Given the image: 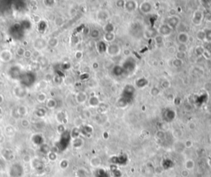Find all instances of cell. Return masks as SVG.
<instances>
[{"instance_id": "6da1fadb", "label": "cell", "mask_w": 211, "mask_h": 177, "mask_svg": "<svg viewBox=\"0 0 211 177\" xmlns=\"http://www.w3.org/2000/svg\"><path fill=\"white\" fill-rule=\"evenodd\" d=\"M19 80L21 81L23 86L30 87L34 84L35 80H36V75L32 72H27V73H25V74L21 75Z\"/></svg>"}, {"instance_id": "7a4b0ae2", "label": "cell", "mask_w": 211, "mask_h": 177, "mask_svg": "<svg viewBox=\"0 0 211 177\" xmlns=\"http://www.w3.org/2000/svg\"><path fill=\"white\" fill-rule=\"evenodd\" d=\"M23 174V167L21 164L15 163L12 165L9 169V175L11 177H21Z\"/></svg>"}, {"instance_id": "3957f363", "label": "cell", "mask_w": 211, "mask_h": 177, "mask_svg": "<svg viewBox=\"0 0 211 177\" xmlns=\"http://www.w3.org/2000/svg\"><path fill=\"white\" fill-rule=\"evenodd\" d=\"M10 33L13 36V38H15L17 40H20L23 37V28L20 24L17 23L10 29Z\"/></svg>"}, {"instance_id": "277c9868", "label": "cell", "mask_w": 211, "mask_h": 177, "mask_svg": "<svg viewBox=\"0 0 211 177\" xmlns=\"http://www.w3.org/2000/svg\"><path fill=\"white\" fill-rule=\"evenodd\" d=\"M9 75L14 80H19L21 77V68L17 65H14L9 70Z\"/></svg>"}, {"instance_id": "5b68a950", "label": "cell", "mask_w": 211, "mask_h": 177, "mask_svg": "<svg viewBox=\"0 0 211 177\" xmlns=\"http://www.w3.org/2000/svg\"><path fill=\"white\" fill-rule=\"evenodd\" d=\"M13 92H14V94L17 96V98H19V99H23L27 94V91L26 90L25 88L22 87V86L15 87L14 90H13Z\"/></svg>"}, {"instance_id": "8992f818", "label": "cell", "mask_w": 211, "mask_h": 177, "mask_svg": "<svg viewBox=\"0 0 211 177\" xmlns=\"http://www.w3.org/2000/svg\"><path fill=\"white\" fill-rule=\"evenodd\" d=\"M46 41H45L43 38H37L34 41V47L36 51H40L46 47Z\"/></svg>"}, {"instance_id": "52a82bcc", "label": "cell", "mask_w": 211, "mask_h": 177, "mask_svg": "<svg viewBox=\"0 0 211 177\" xmlns=\"http://www.w3.org/2000/svg\"><path fill=\"white\" fill-rule=\"evenodd\" d=\"M13 58V54L8 50H3L0 53V59L4 62H8Z\"/></svg>"}, {"instance_id": "ba28073f", "label": "cell", "mask_w": 211, "mask_h": 177, "mask_svg": "<svg viewBox=\"0 0 211 177\" xmlns=\"http://www.w3.org/2000/svg\"><path fill=\"white\" fill-rule=\"evenodd\" d=\"M32 142L36 144V145H42L43 144V138L40 135H35L34 137H32Z\"/></svg>"}, {"instance_id": "9c48e42d", "label": "cell", "mask_w": 211, "mask_h": 177, "mask_svg": "<svg viewBox=\"0 0 211 177\" xmlns=\"http://www.w3.org/2000/svg\"><path fill=\"white\" fill-rule=\"evenodd\" d=\"M47 43L49 46H50L51 47H55L58 46L59 44V41L56 38H51L49 39V41H47Z\"/></svg>"}, {"instance_id": "30bf717a", "label": "cell", "mask_w": 211, "mask_h": 177, "mask_svg": "<svg viewBox=\"0 0 211 177\" xmlns=\"http://www.w3.org/2000/svg\"><path fill=\"white\" fill-rule=\"evenodd\" d=\"M56 119H57V121L59 122V123H62L63 122H64V120H65V113H58L57 115H56Z\"/></svg>"}, {"instance_id": "8fae6325", "label": "cell", "mask_w": 211, "mask_h": 177, "mask_svg": "<svg viewBox=\"0 0 211 177\" xmlns=\"http://www.w3.org/2000/svg\"><path fill=\"white\" fill-rule=\"evenodd\" d=\"M46 106L47 108H49V109H55L56 107V101L55 100H53V99H50V100H49L47 101Z\"/></svg>"}, {"instance_id": "7c38bea8", "label": "cell", "mask_w": 211, "mask_h": 177, "mask_svg": "<svg viewBox=\"0 0 211 177\" xmlns=\"http://www.w3.org/2000/svg\"><path fill=\"white\" fill-rule=\"evenodd\" d=\"M17 113H18V114L20 116H25L27 113V109L26 107H24V106H21L17 109Z\"/></svg>"}, {"instance_id": "4fadbf2b", "label": "cell", "mask_w": 211, "mask_h": 177, "mask_svg": "<svg viewBox=\"0 0 211 177\" xmlns=\"http://www.w3.org/2000/svg\"><path fill=\"white\" fill-rule=\"evenodd\" d=\"M20 25L22 26V28H23V29H30L31 27V22H29L28 20H24V21H22V23H21Z\"/></svg>"}, {"instance_id": "5bb4252c", "label": "cell", "mask_w": 211, "mask_h": 177, "mask_svg": "<svg viewBox=\"0 0 211 177\" xmlns=\"http://www.w3.org/2000/svg\"><path fill=\"white\" fill-rule=\"evenodd\" d=\"M37 100H38V102L44 103L46 100V95L44 93H40V94H38Z\"/></svg>"}, {"instance_id": "9a60e30c", "label": "cell", "mask_w": 211, "mask_h": 177, "mask_svg": "<svg viewBox=\"0 0 211 177\" xmlns=\"http://www.w3.org/2000/svg\"><path fill=\"white\" fill-rule=\"evenodd\" d=\"M46 27L47 26L46 24V22H44V21H41V22H39V24H38V28H39V31H45Z\"/></svg>"}, {"instance_id": "2e32d148", "label": "cell", "mask_w": 211, "mask_h": 177, "mask_svg": "<svg viewBox=\"0 0 211 177\" xmlns=\"http://www.w3.org/2000/svg\"><path fill=\"white\" fill-rule=\"evenodd\" d=\"M46 114V111L44 109H39L36 110V115H37L38 117L43 118Z\"/></svg>"}, {"instance_id": "e0dca14e", "label": "cell", "mask_w": 211, "mask_h": 177, "mask_svg": "<svg viewBox=\"0 0 211 177\" xmlns=\"http://www.w3.org/2000/svg\"><path fill=\"white\" fill-rule=\"evenodd\" d=\"M25 49L23 48V47H20L17 48V55L20 56H24V53H25Z\"/></svg>"}, {"instance_id": "ac0fdd59", "label": "cell", "mask_w": 211, "mask_h": 177, "mask_svg": "<svg viewBox=\"0 0 211 177\" xmlns=\"http://www.w3.org/2000/svg\"><path fill=\"white\" fill-rule=\"evenodd\" d=\"M63 22H64V19H63L62 18H56L55 19V25H62Z\"/></svg>"}, {"instance_id": "d6986e66", "label": "cell", "mask_w": 211, "mask_h": 177, "mask_svg": "<svg viewBox=\"0 0 211 177\" xmlns=\"http://www.w3.org/2000/svg\"><path fill=\"white\" fill-rule=\"evenodd\" d=\"M24 57L25 58H31V56H32V52L31 51H28V50H26L25 51V53H24Z\"/></svg>"}, {"instance_id": "ffe728a7", "label": "cell", "mask_w": 211, "mask_h": 177, "mask_svg": "<svg viewBox=\"0 0 211 177\" xmlns=\"http://www.w3.org/2000/svg\"><path fill=\"white\" fill-rule=\"evenodd\" d=\"M22 125L24 127H27V126H29V121H28V120H27V119H22Z\"/></svg>"}, {"instance_id": "44dd1931", "label": "cell", "mask_w": 211, "mask_h": 177, "mask_svg": "<svg viewBox=\"0 0 211 177\" xmlns=\"http://www.w3.org/2000/svg\"><path fill=\"white\" fill-rule=\"evenodd\" d=\"M49 157H50V160H52V161H55L56 159V155L54 153V152H50V155H49Z\"/></svg>"}, {"instance_id": "7402d4cb", "label": "cell", "mask_w": 211, "mask_h": 177, "mask_svg": "<svg viewBox=\"0 0 211 177\" xmlns=\"http://www.w3.org/2000/svg\"><path fill=\"white\" fill-rule=\"evenodd\" d=\"M3 101V97L2 95H0V103H2Z\"/></svg>"}, {"instance_id": "603a6c76", "label": "cell", "mask_w": 211, "mask_h": 177, "mask_svg": "<svg viewBox=\"0 0 211 177\" xmlns=\"http://www.w3.org/2000/svg\"><path fill=\"white\" fill-rule=\"evenodd\" d=\"M2 112H3V111H2V109H1V108H0V114H1V113H2Z\"/></svg>"}, {"instance_id": "cb8c5ba5", "label": "cell", "mask_w": 211, "mask_h": 177, "mask_svg": "<svg viewBox=\"0 0 211 177\" xmlns=\"http://www.w3.org/2000/svg\"><path fill=\"white\" fill-rule=\"evenodd\" d=\"M0 40H1V34H0Z\"/></svg>"}]
</instances>
